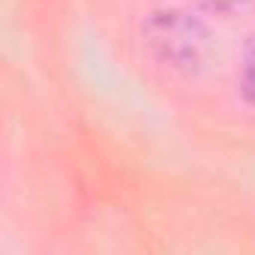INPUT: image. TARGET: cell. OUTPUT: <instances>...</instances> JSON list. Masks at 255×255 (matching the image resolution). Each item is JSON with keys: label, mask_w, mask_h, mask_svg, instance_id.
Listing matches in <instances>:
<instances>
[{"label": "cell", "mask_w": 255, "mask_h": 255, "mask_svg": "<svg viewBox=\"0 0 255 255\" xmlns=\"http://www.w3.org/2000/svg\"><path fill=\"white\" fill-rule=\"evenodd\" d=\"M144 36H147V45L153 48V54L165 66L186 72V75H192L198 66H204V60L210 54L207 27L180 9L153 12L144 24Z\"/></svg>", "instance_id": "cell-1"}, {"label": "cell", "mask_w": 255, "mask_h": 255, "mask_svg": "<svg viewBox=\"0 0 255 255\" xmlns=\"http://www.w3.org/2000/svg\"><path fill=\"white\" fill-rule=\"evenodd\" d=\"M240 90H243V96L255 105V39L246 45V54H243V66H240Z\"/></svg>", "instance_id": "cell-2"}]
</instances>
